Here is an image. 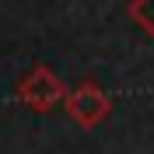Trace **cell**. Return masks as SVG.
Returning <instances> with one entry per match:
<instances>
[{
	"label": "cell",
	"mask_w": 154,
	"mask_h": 154,
	"mask_svg": "<svg viewBox=\"0 0 154 154\" xmlns=\"http://www.w3.org/2000/svg\"><path fill=\"white\" fill-rule=\"evenodd\" d=\"M18 102L32 109V112H53L56 105L67 102V84L60 81L49 67H32L28 74L18 81Z\"/></svg>",
	"instance_id": "cell-1"
},
{
	"label": "cell",
	"mask_w": 154,
	"mask_h": 154,
	"mask_svg": "<svg viewBox=\"0 0 154 154\" xmlns=\"http://www.w3.org/2000/svg\"><path fill=\"white\" fill-rule=\"evenodd\" d=\"M63 109L70 112V119H74L81 130H95L98 123L109 119V112H112V98H109L98 84L84 81V84H77L74 91H67Z\"/></svg>",
	"instance_id": "cell-2"
},
{
	"label": "cell",
	"mask_w": 154,
	"mask_h": 154,
	"mask_svg": "<svg viewBox=\"0 0 154 154\" xmlns=\"http://www.w3.org/2000/svg\"><path fill=\"white\" fill-rule=\"evenodd\" d=\"M126 14L137 28H144L147 35L154 38V0H130L126 4Z\"/></svg>",
	"instance_id": "cell-3"
}]
</instances>
